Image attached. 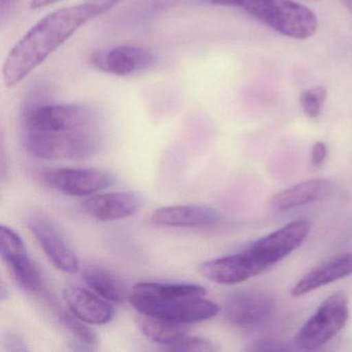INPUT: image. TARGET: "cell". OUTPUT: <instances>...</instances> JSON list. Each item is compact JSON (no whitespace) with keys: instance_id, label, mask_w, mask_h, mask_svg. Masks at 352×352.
<instances>
[{"instance_id":"obj_1","label":"cell","mask_w":352,"mask_h":352,"mask_svg":"<svg viewBox=\"0 0 352 352\" xmlns=\"http://www.w3.org/2000/svg\"><path fill=\"white\" fill-rule=\"evenodd\" d=\"M102 12L89 3L65 8L49 14L17 43L3 65V81L8 87L21 83L78 30Z\"/></svg>"},{"instance_id":"obj_2","label":"cell","mask_w":352,"mask_h":352,"mask_svg":"<svg viewBox=\"0 0 352 352\" xmlns=\"http://www.w3.org/2000/svg\"><path fill=\"white\" fill-rule=\"evenodd\" d=\"M310 230L308 220H294L241 252L226 255L223 263L226 277L232 283L239 284L259 275L296 250L308 238Z\"/></svg>"},{"instance_id":"obj_3","label":"cell","mask_w":352,"mask_h":352,"mask_svg":"<svg viewBox=\"0 0 352 352\" xmlns=\"http://www.w3.org/2000/svg\"><path fill=\"white\" fill-rule=\"evenodd\" d=\"M100 143L98 129L25 133L24 135V146L28 153L45 160H84L96 154Z\"/></svg>"},{"instance_id":"obj_4","label":"cell","mask_w":352,"mask_h":352,"mask_svg":"<svg viewBox=\"0 0 352 352\" xmlns=\"http://www.w3.org/2000/svg\"><path fill=\"white\" fill-rule=\"evenodd\" d=\"M25 133L82 131L98 129L96 115L79 104H57L34 102L25 104L22 113Z\"/></svg>"},{"instance_id":"obj_5","label":"cell","mask_w":352,"mask_h":352,"mask_svg":"<svg viewBox=\"0 0 352 352\" xmlns=\"http://www.w3.org/2000/svg\"><path fill=\"white\" fill-rule=\"evenodd\" d=\"M349 318V302L343 292L325 298L314 314L298 329L294 345L300 350L318 349L345 327Z\"/></svg>"},{"instance_id":"obj_6","label":"cell","mask_w":352,"mask_h":352,"mask_svg":"<svg viewBox=\"0 0 352 352\" xmlns=\"http://www.w3.org/2000/svg\"><path fill=\"white\" fill-rule=\"evenodd\" d=\"M129 302L142 315L168 319L176 322L197 323L217 316L220 308L206 296L190 298H158L140 296L131 292Z\"/></svg>"},{"instance_id":"obj_7","label":"cell","mask_w":352,"mask_h":352,"mask_svg":"<svg viewBox=\"0 0 352 352\" xmlns=\"http://www.w3.org/2000/svg\"><path fill=\"white\" fill-rule=\"evenodd\" d=\"M40 178L51 189L71 197L96 195L115 182L112 174L98 168H52L41 173Z\"/></svg>"},{"instance_id":"obj_8","label":"cell","mask_w":352,"mask_h":352,"mask_svg":"<svg viewBox=\"0 0 352 352\" xmlns=\"http://www.w3.org/2000/svg\"><path fill=\"white\" fill-rule=\"evenodd\" d=\"M275 300L267 292L241 289L230 294L224 304V317L241 329H253L263 324L273 314Z\"/></svg>"},{"instance_id":"obj_9","label":"cell","mask_w":352,"mask_h":352,"mask_svg":"<svg viewBox=\"0 0 352 352\" xmlns=\"http://www.w3.org/2000/svg\"><path fill=\"white\" fill-rule=\"evenodd\" d=\"M1 257L7 263L18 285L24 292L36 294L43 287L40 272L26 250L21 236L9 226H0Z\"/></svg>"},{"instance_id":"obj_10","label":"cell","mask_w":352,"mask_h":352,"mask_svg":"<svg viewBox=\"0 0 352 352\" xmlns=\"http://www.w3.org/2000/svg\"><path fill=\"white\" fill-rule=\"evenodd\" d=\"M28 226L45 255L56 269L67 274L79 271L80 263L75 251L65 242L54 224L43 215H32Z\"/></svg>"},{"instance_id":"obj_11","label":"cell","mask_w":352,"mask_h":352,"mask_svg":"<svg viewBox=\"0 0 352 352\" xmlns=\"http://www.w3.org/2000/svg\"><path fill=\"white\" fill-rule=\"evenodd\" d=\"M155 63V56L147 49L137 46H119L98 51L91 56V63L104 73L129 76L148 69Z\"/></svg>"},{"instance_id":"obj_12","label":"cell","mask_w":352,"mask_h":352,"mask_svg":"<svg viewBox=\"0 0 352 352\" xmlns=\"http://www.w3.org/2000/svg\"><path fill=\"white\" fill-rule=\"evenodd\" d=\"M269 28L294 40H308L318 28L316 15L306 6L292 0H277Z\"/></svg>"},{"instance_id":"obj_13","label":"cell","mask_w":352,"mask_h":352,"mask_svg":"<svg viewBox=\"0 0 352 352\" xmlns=\"http://www.w3.org/2000/svg\"><path fill=\"white\" fill-rule=\"evenodd\" d=\"M141 199L137 195L127 191L100 193L87 197L81 203L84 213L98 221H115L124 219L137 213Z\"/></svg>"},{"instance_id":"obj_14","label":"cell","mask_w":352,"mask_h":352,"mask_svg":"<svg viewBox=\"0 0 352 352\" xmlns=\"http://www.w3.org/2000/svg\"><path fill=\"white\" fill-rule=\"evenodd\" d=\"M156 226L166 228H213L221 217L216 210L206 206L177 205L156 209L150 216Z\"/></svg>"},{"instance_id":"obj_15","label":"cell","mask_w":352,"mask_h":352,"mask_svg":"<svg viewBox=\"0 0 352 352\" xmlns=\"http://www.w3.org/2000/svg\"><path fill=\"white\" fill-rule=\"evenodd\" d=\"M63 296L71 312L88 324H106L114 317V307L96 292L69 285L65 286Z\"/></svg>"},{"instance_id":"obj_16","label":"cell","mask_w":352,"mask_h":352,"mask_svg":"<svg viewBox=\"0 0 352 352\" xmlns=\"http://www.w3.org/2000/svg\"><path fill=\"white\" fill-rule=\"evenodd\" d=\"M350 275H352V251L338 253L302 276L292 288V296H305Z\"/></svg>"},{"instance_id":"obj_17","label":"cell","mask_w":352,"mask_h":352,"mask_svg":"<svg viewBox=\"0 0 352 352\" xmlns=\"http://www.w3.org/2000/svg\"><path fill=\"white\" fill-rule=\"evenodd\" d=\"M333 181L329 179H312L298 183L274 195L270 201L275 212H287L296 208L323 201L333 193Z\"/></svg>"},{"instance_id":"obj_18","label":"cell","mask_w":352,"mask_h":352,"mask_svg":"<svg viewBox=\"0 0 352 352\" xmlns=\"http://www.w3.org/2000/svg\"><path fill=\"white\" fill-rule=\"evenodd\" d=\"M139 327L147 339L164 346L162 349L178 343L182 338L188 335L185 323L146 315H142L140 318Z\"/></svg>"},{"instance_id":"obj_19","label":"cell","mask_w":352,"mask_h":352,"mask_svg":"<svg viewBox=\"0 0 352 352\" xmlns=\"http://www.w3.org/2000/svg\"><path fill=\"white\" fill-rule=\"evenodd\" d=\"M82 277L94 292L110 302L119 304L125 298L122 283L108 270L100 265H90L84 267Z\"/></svg>"},{"instance_id":"obj_20","label":"cell","mask_w":352,"mask_h":352,"mask_svg":"<svg viewBox=\"0 0 352 352\" xmlns=\"http://www.w3.org/2000/svg\"><path fill=\"white\" fill-rule=\"evenodd\" d=\"M133 294L158 298H190L206 296L207 289L191 283H162V282H139L133 287Z\"/></svg>"},{"instance_id":"obj_21","label":"cell","mask_w":352,"mask_h":352,"mask_svg":"<svg viewBox=\"0 0 352 352\" xmlns=\"http://www.w3.org/2000/svg\"><path fill=\"white\" fill-rule=\"evenodd\" d=\"M61 324L73 336L72 342L74 350L80 351H94L100 345L98 333L90 329L85 321L81 320L73 313L63 312L59 316Z\"/></svg>"},{"instance_id":"obj_22","label":"cell","mask_w":352,"mask_h":352,"mask_svg":"<svg viewBox=\"0 0 352 352\" xmlns=\"http://www.w3.org/2000/svg\"><path fill=\"white\" fill-rule=\"evenodd\" d=\"M212 5L220 6V7L238 8L244 10L249 15L258 19L270 26L276 8L277 0H207Z\"/></svg>"},{"instance_id":"obj_23","label":"cell","mask_w":352,"mask_h":352,"mask_svg":"<svg viewBox=\"0 0 352 352\" xmlns=\"http://www.w3.org/2000/svg\"><path fill=\"white\" fill-rule=\"evenodd\" d=\"M327 96V90L323 87H315L302 91L300 96V104L304 114L310 119L319 117Z\"/></svg>"},{"instance_id":"obj_24","label":"cell","mask_w":352,"mask_h":352,"mask_svg":"<svg viewBox=\"0 0 352 352\" xmlns=\"http://www.w3.org/2000/svg\"><path fill=\"white\" fill-rule=\"evenodd\" d=\"M164 350H170V351H216L217 347L214 345L209 340L205 338L195 337V336L186 335L180 340L178 343L170 346Z\"/></svg>"},{"instance_id":"obj_25","label":"cell","mask_w":352,"mask_h":352,"mask_svg":"<svg viewBox=\"0 0 352 352\" xmlns=\"http://www.w3.org/2000/svg\"><path fill=\"white\" fill-rule=\"evenodd\" d=\"M249 350L251 351H285V350H290V347L279 340L265 339L253 343Z\"/></svg>"},{"instance_id":"obj_26","label":"cell","mask_w":352,"mask_h":352,"mask_svg":"<svg viewBox=\"0 0 352 352\" xmlns=\"http://www.w3.org/2000/svg\"><path fill=\"white\" fill-rule=\"evenodd\" d=\"M3 345H5L6 349H7L8 351L21 352L28 350V346H26L25 341H24L22 336L18 335V333H11V331L5 336Z\"/></svg>"},{"instance_id":"obj_27","label":"cell","mask_w":352,"mask_h":352,"mask_svg":"<svg viewBox=\"0 0 352 352\" xmlns=\"http://www.w3.org/2000/svg\"><path fill=\"white\" fill-rule=\"evenodd\" d=\"M327 155V147L323 142H316L311 150V162L315 168H318L324 162Z\"/></svg>"},{"instance_id":"obj_28","label":"cell","mask_w":352,"mask_h":352,"mask_svg":"<svg viewBox=\"0 0 352 352\" xmlns=\"http://www.w3.org/2000/svg\"><path fill=\"white\" fill-rule=\"evenodd\" d=\"M119 1H120V0H87V3L96 6V7L100 10L102 14L110 11Z\"/></svg>"},{"instance_id":"obj_29","label":"cell","mask_w":352,"mask_h":352,"mask_svg":"<svg viewBox=\"0 0 352 352\" xmlns=\"http://www.w3.org/2000/svg\"><path fill=\"white\" fill-rule=\"evenodd\" d=\"M57 1L59 0H30V8L32 10L43 9V8L54 5Z\"/></svg>"},{"instance_id":"obj_30","label":"cell","mask_w":352,"mask_h":352,"mask_svg":"<svg viewBox=\"0 0 352 352\" xmlns=\"http://www.w3.org/2000/svg\"><path fill=\"white\" fill-rule=\"evenodd\" d=\"M14 0H0V8H1V12H5V10L13 3Z\"/></svg>"},{"instance_id":"obj_31","label":"cell","mask_w":352,"mask_h":352,"mask_svg":"<svg viewBox=\"0 0 352 352\" xmlns=\"http://www.w3.org/2000/svg\"><path fill=\"white\" fill-rule=\"evenodd\" d=\"M339 1L352 14V0H339Z\"/></svg>"}]
</instances>
